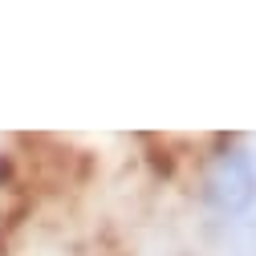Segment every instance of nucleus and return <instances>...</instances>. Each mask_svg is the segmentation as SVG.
<instances>
[{
  "label": "nucleus",
  "instance_id": "obj_1",
  "mask_svg": "<svg viewBox=\"0 0 256 256\" xmlns=\"http://www.w3.org/2000/svg\"><path fill=\"white\" fill-rule=\"evenodd\" d=\"M200 200L224 220H236L256 204V163L244 146H224L208 163L200 179Z\"/></svg>",
  "mask_w": 256,
  "mask_h": 256
},
{
  "label": "nucleus",
  "instance_id": "obj_2",
  "mask_svg": "<svg viewBox=\"0 0 256 256\" xmlns=\"http://www.w3.org/2000/svg\"><path fill=\"white\" fill-rule=\"evenodd\" d=\"M252 158H256V154H252Z\"/></svg>",
  "mask_w": 256,
  "mask_h": 256
}]
</instances>
